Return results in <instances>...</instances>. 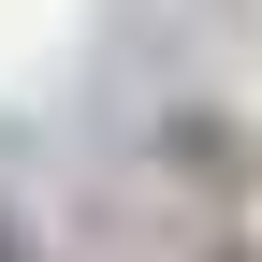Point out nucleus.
I'll return each mask as SVG.
<instances>
[{"label": "nucleus", "mask_w": 262, "mask_h": 262, "mask_svg": "<svg viewBox=\"0 0 262 262\" xmlns=\"http://www.w3.org/2000/svg\"><path fill=\"white\" fill-rule=\"evenodd\" d=\"M0 262H15V219H0Z\"/></svg>", "instance_id": "f257e3e1"}]
</instances>
